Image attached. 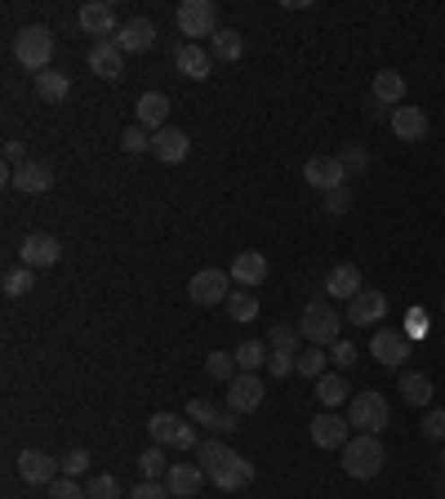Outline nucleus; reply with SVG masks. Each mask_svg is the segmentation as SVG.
Instances as JSON below:
<instances>
[{"instance_id":"f257e3e1","label":"nucleus","mask_w":445,"mask_h":499,"mask_svg":"<svg viewBox=\"0 0 445 499\" xmlns=\"http://www.w3.org/2000/svg\"><path fill=\"white\" fill-rule=\"evenodd\" d=\"M13 58L27 67V72H49V63H54V31L45 27V22H31V27H22L18 36H13Z\"/></svg>"},{"instance_id":"f03ea898","label":"nucleus","mask_w":445,"mask_h":499,"mask_svg":"<svg viewBox=\"0 0 445 499\" xmlns=\"http://www.w3.org/2000/svg\"><path fill=\"white\" fill-rule=\"evenodd\" d=\"M383 442L379 437H370V433H356L347 446H343V468H347V477H356V482H374L379 473H383Z\"/></svg>"},{"instance_id":"7ed1b4c3","label":"nucleus","mask_w":445,"mask_h":499,"mask_svg":"<svg viewBox=\"0 0 445 499\" xmlns=\"http://www.w3.org/2000/svg\"><path fill=\"white\" fill-rule=\"evenodd\" d=\"M338 326H343V317L334 312L326 299H312V303L303 308V317H299V330H303V339H308L312 348H334V344H338Z\"/></svg>"},{"instance_id":"20e7f679","label":"nucleus","mask_w":445,"mask_h":499,"mask_svg":"<svg viewBox=\"0 0 445 499\" xmlns=\"http://www.w3.org/2000/svg\"><path fill=\"white\" fill-rule=\"evenodd\" d=\"M147 433H152L156 446H174V451H196V446H201L192 419H188V415H170V410H156V415L147 419Z\"/></svg>"},{"instance_id":"39448f33","label":"nucleus","mask_w":445,"mask_h":499,"mask_svg":"<svg viewBox=\"0 0 445 499\" xmlns=\"http://www.w3.org/2000/svg\"><path fill=\"white\" fill-rule=\"evenodd\" d=\"M388 419H392V406H388L383 392H356L347 401V424L361 428V433H370V437H379L388 428Z\"/></svg>"},{"instance_id":"423d86ee","label":"nucleus","mask_w":445,"mask_h":499,"mask_svg":"<svg viewBox=\"0 0 445 499\" xmlns=\"http://www.w3.org/2000/svg\"><path fill=\"white\" fill-rule=\"evenodd\" d=\"M174 18H179V31L192 36V45H201L196 36H214V31H219V9H214V0H183Z\"/></svg>"},{"instance_id":"0eeeda50","label":"nucleus","mask_w":445,"mask_h":499,"mask_svg":"<svg viewBox=\"0 0 445 499\" xmlns=\"http://www.w3.org/2000/svg\"><path fill=\"white\" fill-rule=\"evenodd\" d=\"M188 294H192V303H201V308L227 303V294H231V272H222V267H201V272L188 281Z\"/></svg>"},{"instance_id":"6e6552de","label":"nucleus","mask_w":445,"mask_h":499,"mask_svg":"<svg viewBox=\"0 0 445 499\" xmlns=\"http://www.w3.org/2000/svg\"><path fill=\"white\" fill-rule=\"evenodd\" d=\"M4 183H9L13 192H22V197H40V192L54 188V170H49L45 161H27V165H18L13 174L4 170Z\"/></svg>"},{"instance_id":"1a4fd4ad","label":"nucleus","mask_w":445,"mask_h":499,"mask_svg":"<svg viewBox=\"0 0 445 499\" xmlns=\"http://www.w3.org/2000/svg\"><path fill=\"white\" fill-rule=\"evenodd\" d=\"M18 258H22V267H54L58 258H63V246H58V237H49V232H27L22 237V246H18Z\"/></svg>"},{"instance_id":"9d476101","label":"nucleus","mask_w":445,"mask_h":499,"mask_svg":"<svg viewBox=\"0 0 445 499\" xmlns=\"http://www.w3.org/2000/svg\"><path fill=\"white\" fill-rule=\"evenodd\" d=\"M58 460L54 455H45V451H22L18 455V477L27 482V486H54L58 482Z\"/></svg>"},{"instance_id":"9b49d317","label":"nucleus","mask_w":445,"mask_h":499,"mask_svg":"<svg viewBox=\"0 0 445 499\" xmlns=\"http://www.w3.org/2000/svg\"><path fill=\"white\" fill-rule=\"evenodd\" d=\"M205 477H210L219 491H245V486L254 482V464H249L245 455H236V451H231V455H227V460L219 464V468H210Z\"/></svg>"},{"instance_id":"f8f14e48","label":"nucleus","mask_w":445,"mask_h":499,"mask_svg":"<svg viewBox=\"0 0 445 499\" xmlns=\"http://www.w3.org/2000/svg\"><path fill=\"white\" fill-rule=\"evenodd\" d=\"M303 179L317 188V192H334V188H347V170L338 156H312L303 165Z\"/></svg>"},{"instance_id":"ddd939ff","label":"nucleus","mask_w":445,"mask_h":499,"mask_svg":"<svg viewBox=\"0 0 445 499\" xmlns=\"http://www.w3.org/2000/svg\"><path fill=\"white\" fill-rule=\"evenodd\" d=\"M156 45V22L152 18H129V22H120V31H116V49L120 54H143V49H152Z\"/></svg>"},{"instance_id":"4468645a","label":"nucleus","mask_w":445,"mask_h":499,"mask_svg":"<svg viewBox=\"0 0 445 499\" xmlns=\"http://www.w3.org/2000/svg\"><path fill=\"white\" fill-rule=\"evenodd\" d=\"M258 406H263V379H258V374H236V379L227 383V410L249 415V410H258Z\"/></svg>"},{"instance_id":"2eb2a0df","label":"nucleus","mask_w":445,"mask_h":499,"mask_svg":"<svg viewBox=\"0 0 445 499\" xmlns=\"http://www.w3.org/2000/svg\"><path fill=\"white\" fill-rule=\"evenodd\" d=\"M370 353L379 357V366L401 371V366H406V357H410V339H406L401 330H379V335L370 339Z\"/></svg>"},{"instance_id":"dca6fc26","label":"nucleus","mask_w":445,"mask_h":499,"mask_svg":"<svg viewBox=\"0 0 445 499\" xmlns=\"http://www.w3.org/2000/svg\"><path fill=\"white\" fill-rule=\"evenodd\" d=\"M188 147H192V138H188L183 129H174V125H165V129L152 134V156H156L161 165H179V161L188 156Z\"/></svg>"},{"instance_id":"f3484780","label":"nucleus","mask_w":445,"mask_h":499,"mask_svg":"<svg viewBox=\"0 0 445 499\" xmlns=\"http://www.w3.org/2000/svg\"><path fill=\"white\" fill-rule=\"evenodd\" d=\"M383 317H388L383 290H361V294L347 303V321H352V326H379Z\"/></svg>"},{"instance_id":"a211bd4d","label":"nucleus","mask_w":445,"mask_h":499,"mask_svg":"<svg viewBox=\"0 0 445 499\" xmlns=\"http://www.w3.org/2000/svg\"><path fill=\"white\" fill-rule=\"evenodd\" d=\"M81 27H85V36H94V40H108L111 31H120V27H116V9H111L108 0L81 4Z\"/></svg>"},{"instance_id":"6ab92c4d","label":"nucleus","mask_w":445,"mask_h":499,"mask_svg":"<svg viewBox=\"0 0 445 499\" xmlns=\"http://www.w3.org/2000/svg\"><path fill=\"white\" fill-rule=\"evenodd\" d=\"M165 486H170L174 499H192L201 486H205V468H201V464H170Z\"/></svg>"},{"instance_id":"aec40b11","label":"nucleus","mask_w":445,"mask_h":499,"mask_svg":"<svg viewBox=\"0 0 445 499\" xmlns=\"http://www.w3.org/2000/svg\"><path fill=\"white\" fill-rule=\"evenodd\" d=\"M312 442L321 446V451H343L352 437H347V419H338L334 410H326V415H317L312 419Z\"/></svg>"},{"instance_id":"412c9836","label":"nucleus","mask_w":445,"mask_h":499,"mask_svg":"<svg viewBox=\"0 0 445 499\" xmlns=\"http://www.w3.org/2000/svg\"><path fill=\"white\" fill-rule=\"evenodd\" d=\"M174 67L183 72V76H192V81H205L210 72H214V54H205V45H179V54H174Z\"/></svg>"},{"instance_id":"4be33fe9","label":"nucleus","mask_w":445,"mask_h":499,"mask_svg":"<svg viewBox=\"0 0 445 499\" xmlns=\"http://www.w3.org/2000/svg\"><path fill=\"white\" fill-rule=\"evenodd\" d=\"M90 72L103 76V81H116V76L125 72V54L116 49V40H94V49H90Z\"/></svg>"},{"instance_id":"5701e85b","label":"nucleus","mask_w":445,"mask_h":499,"mask_svg":"<svg viewBox=\"0 0 445 499\" xmlns=\"http://www.w3.org/2000/svg\"><path fill=\"white\" fill-rule=\"evenodd\" d=\"M138 125H143L147 134H156V129L170 125V99H165L161 90H147V94L138 99Z\"/></svg>"},{"instance_id":"b1692460","label":"nucleus","mask_w":445,"mask_h":499,"mask_svg":"<svg viewBox=\"0 0 445 499\" xmlns=\"http://www.w3.org/2000/svg\"><path fill=\"white\" fill-rule=\"evenodd\" d=\"M392 134H397L401 143H423V138H428L423 108H397V112H392Z\"/></svg>"},{"instance_id":"393cba45","label":"nucleus","mask_w":445,"mask_h":499,"mask_svg":"<svg viewBox=\"0 0 445 499\" xmlns=\"http://www.w3.org/2000/svg\"><path fill=\"white\" fill-rule=\"evenodd\" d=\"M231 281L236 285H263L267 281V258L258 250H240L236 263H231Z\"/></svg>"},{"instance_id":"a878e982","label":"nucleus","mask_w":445,"mask_h":499,"mask_svg":"<svg viewBox=\"0 0 445 499\" xmlns=\"http://www.w3.org/2000/svg\"><path fill=\"white\" fill-rule=\"evenodd\" d=\"M326 290H330V299H356L365 285H361V267H352V263H338L330 267V276H326Z\"/></svg>"},{"instance_id":"bb28decb","label":"nucleus","mask_w":445,"mask_h":499,"mask_svg":"<svg viewBox=\"0 0 445 499\" xmlns=\"http://www.w3.org/2000/svg\"><path fill=\"white\" fill-rule=\"evenodd\" d=\"M210 54H214V63H236V58L245 54V40H240V31H231V27H219V31L210 36Z\"/></svg>"},{"instance_id":"cd10ccee","label":"nucleus","mask_w":445,"mask_h":499,"mask_svg":"<svg viewBox=\"0 0 445 499\" xmlns=\"http://www.w3.org/2000/svg\"><path fill=\"white\" fill-rule=\"evenodd\" d=\"M36 94H40L45 103H63V99L72 94L67 72H54V67H49V72H40V76H36Z\"/></svg>"},{"instance_id":"c85d7f7f","label":"nucleus","mask_w":445,"mask_h":499,"mask_svg":"<svg viewBox=\"0 0 445 499\" xmlns=\"http://www.w3.org/2000/svg\"><path fill=\"white\" fill-rule=\"evenodd\" d=\"M401 397H406V406H428V397H432V379L419 371H401Z\"/></svg>"},{"instance_id":"c756f323","label":"nucleus","mask_w":445,"mask_h":499,"mask_svg":"<svg viewBox=\"0 0 445 499\" xmlns=\"http://www.w3.org/2000/svg\"><path fill=\"white\" fill-rule=\"evenodd\" d=\"M374 99L379 103H401L406 99V76L401 72H379L374 76Z\"/></svg>"},{"instance_id":"7c9ffc66","label":"nucleus","mask_w":445,"mask_h":499,"mask_svg":"<svg viewBox=\"0 0 445 499\" xmlns=\"http://www.w3.org/2000/svg\"><path fill=\"white\" fill-rule=\"evenodd\" d=\"M222 308H227V317H231V321H240V326H245V321H254V317H258V299H254V294H249V290H231V294H227V303H222Z\"/></svg>"},{"instance_id":"2f4dec72","label":"nucleus","mask_w":445,"mask_h":499,"mask_svg":"<svg viewBox=\"0 0 445 499\" xmlns=\"http://www.w3.org/2000/svg\"><path fill=\"white\" fill-rule=\"evenodd\" d=\"M138 473H143V482H161V477L170 473V460H165V446H147V451L138 455Z\"/></svg>"},{"instance_id":"473e14b6","label":"nucleus","mask_w":445,"mask_h":499,"mask_svg":"<svg viewBox=\"0 0 445 499\" xmlns=\"http://www.w3.org/2000/svg\"><path fill=\"white\" fill-rule=\"evenodd\" d=\"M236 366H240V374H254L258 366H267V344H258V339H245L236 353Z\"/></svg>"},{"instance_id":"72a5a7b5","label":"nucleus","mask_w":445,"mask_h":499,"mask_svg":"<svg viewBox=\"0 0 445 499\" xmlns=\"http://www.w3.org/2000/svg\"><path fill=\"white\" fill-rule=\"evenodd\" d=\"M317 397H321V406H343L347 401V379L343 374H321L317 379Z\"/></svg>"},{"instance_id":"f704fd0d","label":"nucleus","mask_w":445,"mask_h":499,"mask_svg":"<svg viewBox=\"0 0 445 499\" xmlns=\"http://www.w3.org/2000/svg\"><path fill=\"white\" fill-rule=\"evenodd\" d=\"M294 374H303V379H321V374H326V353L308 344V348L294 357Z\"/></svg>"},{"instance_id":"c9c22d12","label":"nucleus","mask_w":445,"mask_h":499,"mask_svg":"<svg viewBox=\"0 0 445 499\" xmlns=\"http://www.w3.org/2000/svg\"><path fill=\"white\" fill-rule=\"evenodd\" d=\"M205 374H210V379H219V383H231V379L240 374V366H236V357H231V353H210V357H205Z\"/></svg>"},{"instance_id":"e433bc0d","label":"nucleus","mask_w":445,"mask_h":499,"mask_svg":"<svg viewBox=\"0 0 445 499\" xmlns=\"http://www.w3.org/2000/svg\"><path fill=\"white\" fill-rule=\"evenodd\" d=\"M4 299H22V294H31V285H36V276H31V267H13V272H4Z\"/></svg>"},{"instance_id":"4c0bfd02","label":"nucleus","mask_w":445,"mask_h":499,"mask_svg":"<svg viewBox=\"0 0 445 499\" xmlns=\"http://www.w3.org/2000/svg\"><path fill=\"white\" fill-rule=\"evenodd\" d=\"M299 339H303L299 326H272V353H294L299 357Z\"/></svg>"},{"instance_id":"58836bf2","label":"nucleus","mask_w":445,"mask_h":499,"mask_svg":"<svg viewBox=\"0 0 445 499\" xmlns=\"http://www.w3.org/2000/svg\"><path fill=\"white\" fill-rule=\"evenodd\" d=\"M227 455H231V451H227L222 442H201V446H196V464H201L205 473H210V468H219Z\"/></svg>"},{"instance_id":"ea45409f","label":"nucleus","mask_w":445,"mask_h":499,"mask_svg":"<svg viewBox=\"0 0 445 499\" xmlns=\"http://www.w3.org/2000/svg\"><path fill=\"white\" fill-rule=\"evenodd\" d=\"M85 499H120V482L111 473H99L90 486H85Z\"/></svg>"},{"instance_id":"a19ab883","label":"nucleus","mask_w":445,"mask_h":499,"mask_svg":"<svg viewBox=\"0 0 445 499\" xmlns=\"http://www.w3.org/2000/svg\"><path fill=\"white\" fill-rule=\"evenodd\" d=\"M120 147L134 156V152H152V134L143 129V125H129L125 134H120Z\"/></svg>"},{"instance_id":"79ce46f5","label":"nucleus","mask_w":445,"mask_h":499,"mask_svg":"<svg viewBox=\"0 0 445 499\" xmlns=\"http://www.w3.org/2000/svg\"><path fill=\"white\" fill-rule=\"evenodd\" d=\"M188 419H192V424H205V428H214V424H219V410H214L205 397H192V401H188Z\"/></svg>"},{"instance_id":"37998d69","label":"nucleus","mask_w":445,"mask_h":499,"mask_svg":"<svg viewBox=\"0 0 445 499\" xmlns=\"http://www.w3.org/2000/svg\"><path fill=\"white\" fill-rule=\"evenodd\" d=\"M85 468H90V451H85V446H76V451L63 460V477H81Z\"/></svg>"},{"instance_id":"c03bdc74","label":"nucleus","mask_w":445,"mask_h":499,"mask_svg":"<svg viewBox=\"0 0 445 499\" xmlns=\"http://www.w3.org/2000/svg\"><path fill=\"white\" fill-rule=\"evenodd\" d=\"M347 210H352V192H347V188L326 192V214H347Z\"/></svg>"},{"instance_id":"a18cd8bd","label":"nucleus","mask_w":445,"mask_h":499,"mask_svg":"<svg viewBox=\"0 0 445 499\" xmlns=\"http://www.w3.org/2000/svg\"><path fill=\"white\" fill-rule=\"evenodd\" d=\"M423 437H428V442H445V410H428V419H423Z\"/></svg>"},{"instance_id":"49530a36","label":"nucleus","mask_w":445,"mask_h":499,"mask_svg":"<svg viewBox=\"0 0 445 499\" xmlns=\"http://www.w3.org/2000/svg\"><path fill=\"white\" fill-rule=\"evenodd\" d=\"M330 362H334V366H338V371H352V366H356V348L338 339V344H334V348H330Z\"/></svg>"},{"instance_id":"de8ad7c7","label":"nucleus","mask_w":445,"mask_h":499,"mask_svg":"<svg viewBox=\"0 0 445 499\" xmlns=\"http://www.w3.org/2000/svg\"><path fill=\"white\" fill-rule=\"evenodd\" d=\"M338 161H343V170H347V174H365V165H370V156H365L361 147H347Z\"/></svg>"},{"instance_id":"09e8293b","label":"nucleus","mask_w":445,"mask_h":499,"mask_svg":"<svg viewBox=\"0 0 445 499\" xmlns=\"http://www.w3.org/2000/svg\"><path fill=\"white\" fill-rule=\"evenodd\" d=\"M267 371H272V379L294 374V353H272V357H267Z\"/></svg>"},{"instance_id":"8fccbe9b","label":"nucleus","mask_w":445,"mask_h":499,"mask_svg":"<svg viewBox=\"0 0 445 499\" xmlns=\"http://www.w3.org/2000/svg\"><path fill=\"white\" fill-rule=\"evenodd\" d=\"M49 499H85V491H81L72 477H58V482L49 486Z\"/></svg>"},{"instance_id":"3c124183","label":"nucleus","mask_w":445,"mask_h":499,"mask_svg":"<svg viewBox=\"0 0 445 499\" xmlns=\"http://www.w3.org/2000/svg\"><path fill=\"white\" fill-rule=\"evenodd\" d=\"M129 499H170V486L165 482H138Z\"/></svg>"},{"instance_id":"603ef678","label":"nucleus","mask_w":445,"mask_h":499,"mask_svg":"<svg viewBox=\"0 0 445 499\" xmlns=\"http://www.w3.org/2000/svg\"><path fill=\"white\" fill-rule=\"evenodd\" d=\"M18 165H27V156H22V143H18V138H9V143H4V170L13 174Z\"/></svg>"},{"instance_id":"864d4df0","label":"nucleus","mask_w":445,"mask_h":499,"mask_svg":"<svg viewBox=\"0 0 445 499\" xmlns=\"http://www.w3.org/2000/svg\"><path fill=\"white\" fill-rule=\"evenodd\" d=\"M236 428H240V415H236V410H219V424H214V433H222V437H227V433H236Z\"/></svg>"},{"instance_id":"5fc2aeb1","label":"nucleus","mask_w":445,"mask_h":499,"mask_svg":"<svg viewBox=\"0 0 445 499\" xmlns=\"http://www.w3.org/2000/svg\"><path fill=\"white\" fill-rule=\"evenodd\" d=\"M406 321H410V335H423V330H428V317H423V308H410V317H406Z\"/></svg>"},{"instance_id":"6e6d98bb","label":"nucleus","mask_w":445,"mask_h":499,"mask_svg":"<svg viewBox=\"0 0 445 499\" xmlns=\"http://www.w3.org/2000/svg\"><path fill=\"white\" fill-rule=\"evenodd\" d=\"M441 468H445V455H441Z\"/></svg>"}]
</instances>
